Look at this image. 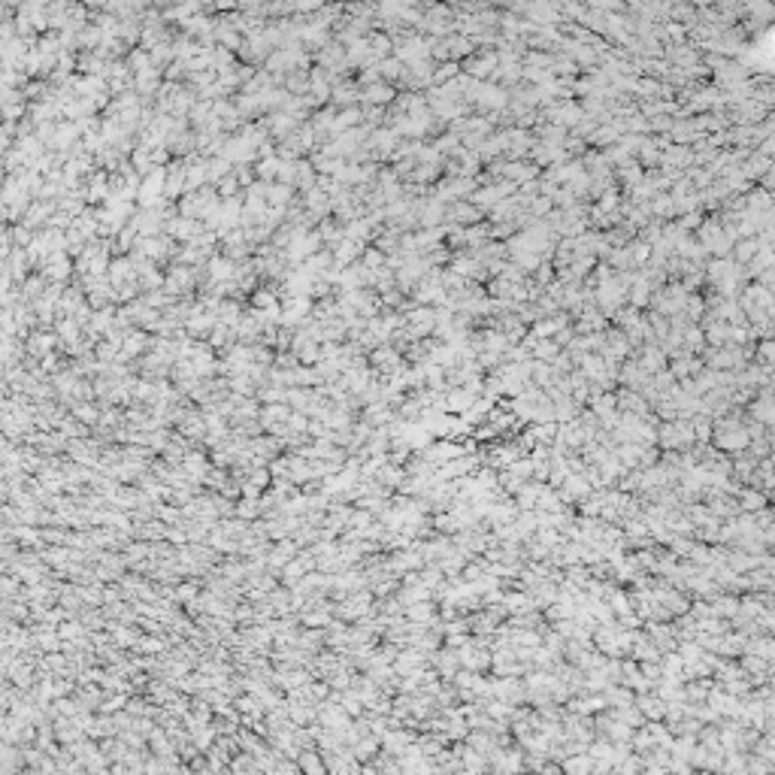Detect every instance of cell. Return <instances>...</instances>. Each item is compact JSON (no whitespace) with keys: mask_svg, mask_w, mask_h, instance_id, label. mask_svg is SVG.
I'll use <instances>...</instances> for the list:
<instances>
[{"mask_svg":"<svg viewBox=\"0 0 775 775\" xmlns=\"http://www.w3.org/2000/svg\"><path fill=\"white\" fill-rule=\"evenodd\" d=\"M633 705L642 712L645 721H664V700H660L654 691L633 693Z\"/></svg>","mask_w":775,"mask_h":775,"instance_id":"obj_5","label":"cell"},{"mask_svg":"<svg viewBox=\"0 0 775 775\" xmlns=\"http://www.w3.org/2000/svg\"><path fill=\"white\" fill-rule=\"evenodd\" d=\"M615 379H618L624 388H630V391H639V388L648 382V373L639 367V363H630V361H627L624 367L618 370V375H615Z\"/></svg>","mask_w":775,"mask_h":775,"instance_id":"obj_7","label":"cell"},{"mask_svg":"<svg viewBox=\"0 0 775 775\" xmlns=\"http://www.w3.org/2000/svg\"><path fill=\"white\" fill-rule=\"evenodd\" d=\"M769 358H772V343L766 339V343L757 348V363H760V367H769Z\"/></svg>","mask_w":775,"mask_h":775,"instance_id":"obj_17","label":"cell"},{"mask_svg":"<svg viewBox=\"0 0 775 775\" xmlns=\"http://www.w3.org/2000/svg\"><path fill=\"white\" fill-rule=\"evenodd\" d=\"M403 615L412 624H430L433 618H436V603L433 600H418V603H409V606L403 609Z\"/></svg>","mask_w":775,"mask_h":775,"instance_id":"obj_8","label":"cell"},{"mask_svg":"<svg viewBox=\"0 0 775 775\" xmlns=\"http://www.w3.org/2000/svg\"><path fill=\"white\" fill-rule=\"evenodd\" d=\"M636 363H639V367H642L648 375H652V373H657V370H666V355H664L660 348H654V346H645V348H642V358L636 361Z\"/></svg>","mask_w":775,"mask_h":775,"instance_id":"obj_12","label":"cell"},{"mask_svg":"<svg viewBox=\"0 0 775 775\" xmlns=\"http://www.w3.org/2000/svg\"><path fill=\"white\" fill-rule=\"evenodd\" d=\"M751 255H754V243H751V246L748 243L739 246V258H751Z\"/></svg>","mask_w":775,"mask_h":775,"instance_id":"obj_18","label":"cell"},{"mask_svg":"<svg viewBox=\"0 0 775 775\" xmlns=\"http://www.w3.org/2000/svg\"><path fill=\"white\" fill-rule=\"evenodd\" d=\"M657 664H660V672H664V676H681V666H685V660L678 657V652H664Z\"/></svg>","mask_w":775,"mask_h":775,"instance_id":"obj_14","label":"cell"},{"mask_svg":"<svg viewBox=\"0 0 775 775\" xmlns=\"http://www.w3.org/2000/svg\"><path fill=\"white\" fill-rule=\"evenodd\" d=\"M739 666H742L745 676H772V660H763V657L748 654V652H742Z\"/></svg>","mask_w":775,"mask_h":775,"instance_id":"obj_11","label":"cell"},{"mask_svg":"<svg viewBox=\"0 0 775 775\" xmlns=\"http://www.w3.org/2000/svg\"><path fill=\"white\" fill-rule=\"evenodd\" d=\"M363 418H367V424H373V427H388L394 421V406H388L382 400L367 403V409H363Z\"/></svg>","mask_w":775,"mask_h":775,"instance_id":"obj_9","label":"cell"},{"mask_svg":"<svg viewBox=\"0 0 775 775\" xmlns=\"http://www.w3.org/2000/svg\"><path fill=\"white\" fill-rule=\"evenodd\" d=\"M691 430H693V442H709L712 439V415H705V412L691 415Z\"/></svg>","mask_w":775,"mask_h":775,"instance_id":"obj_13","label":"cell"},{"mask_svg":"<svg viewBox=\"0 0 775 775\" xmlns=\"http://www.w3.org/2000/svg\"><path fill=\"white\" fill-rule=\"evenodd\" d=\"M727 336H730V330H727L724 324H715V327H709V339L715 346H724L727 343Z\"/></svg>","mask_w":775,"mask_h":775,"instance_id":"obj_16","label":"cell"},{"mask_svg":"<svg viewBox=\"0 0 775 775\" xmlns=\"http://www.w3.org/2000/svg\"><path fill=\"white\" fill-rule=\"evenodd\" d=\"M748 355H754V348H736V346H724V348H718V351H705V363H709L712 370H739V367H745V358Z\"/></svg>","mask_w":775,"mask_h":775,"instance_id":"obj_2","label":"cell"},{"mask_svg":"<svg viewBox=\"0 0 775 775\" xmlns=\"http://www.w3.org/2000/svg\"><path fill=\"white\" fill-rule=\"evenodd\" d=\"M691 446H693L691 418L657 421V449H664V451H685Z\"/></svg>","mask_w":775,"mask_h":775,"instance_id":"obj_1","label":"cell"},{"mask_svg":"<svg viewBox=\"0 0 775 775\" xmlns=\"http://www.w3.org/2000/svg\"><path fill=\"white\" fill-rule=\"evenodd\" d=\"M533 358L537 361H554L557 358V343H533Z\"/></svg>","mask_w":775,"mask_h":775,"instance_id":"obj_15","label":"cell"},{"mask_svg":"<svg viewBox=\"0 0 775 775\" xmlns=\"http://www.w3.org/2000/svg\"><path fill=\"white\" fill-rule=\"evenodd\" d=\"M466 745L476 748L482 757H491L494 751L500 748L497 745V733H488V730H482V727H470V733H466Z\"/></svg>","mask_w":775,"mask_h":775,"instance_id":"obj_6","label":"cell"},{"mask_svg":"<svg viewBox=\"0 0 775 775\" xmlns=\"http://www.w3.org/2000/svg\"><path fill=\"white\" fill-rule=\"evenodd\" d=\"M736 503L742 512H757L763 506H769V497L757 491V488H739V494H736Z\"/></svg>","mask_w":775,"mask_h":775,"instance_id":"obj_10","label":"cell"},{"mask_svg":"<svg viewBox=\"0 0 775 775\" xmlns=\"http://www.w3.org/2000/svg\"><path fill=\"white\" fill-rule=\"evenodd\" d=\"M391 666H394L397 676H409V672H415L418 666H427V652L406 645V648H400V652H397V657L391 660Z\"/></svg>","mask_w":775,"mask_h":775,"instance_id":"obj_3","label":"cell"},{"mask_svg":"<svg viewBox=\"0 0 775 775\" xmlns=\"http://www.w3.org/2000/svg\"><path fill=\"white\" fill-rule=\"evenodd\" d=\"M306 766H309V769H321V766H318V760H315V757H306Z\"/></svg>","mask_w":775,"mask_h":775,"instance_id":"obj_19","label":"cell"},{"mask_svg":"<svg viewBox=\"0 0 775 775\" xmlns=\"http://www.w3.org/2000/svg\"><path fill=\"white\" fill-rule=\"evenodd\" d=\"M473 400H476V394H473L466 385L446 388V391H442V409H446V412H451V415H461V412H466Z\"/></svg>","mask_w":775,"mask_h":775,"instance_id":"obj_4","label":"cell"}]
</instances>
